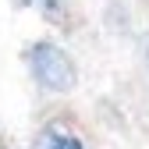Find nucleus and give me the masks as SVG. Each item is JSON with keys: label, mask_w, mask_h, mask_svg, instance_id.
Masks as SVG:
<instances>
[{"label": "nucleus", "mask_w": 149, "mask_h": 149, "mask_svg": "<svg viewBox=\"0 0 149 149\" xmlns=\"http://www.w3.org/2000/svg\"><path fill=\"white\" fill-rule=\"evenodd\" d=\"M25 64L32 82L46 92H71L78 85V64L71 61V53L53 43V39H36L25 46Z\"/></svg>", "instance_id": "nucleus-1"}, {"label": "nucleus", "mask_w": 149, "mask_h": 149, "mask_svg": "<svg viewBox=\"0 0 149 149\" xmlns=\"http://www.w3.org/2000/svg\"><path fill=\"white\" fill-rule=\"evenodd\" d=\"M146 53H149V50H146Z\"/></svg>", "instance_id": "nucleus-4"}, {"label": "nucleus", "mask_w": 149, "mask_h": 149, "mask_svg": "<svg viewBox=\"0 0 149 149\" xmlns=\"http://www.w3.org/2000/svg\"><path fill=\"white\" fill-rule=\"evenodd\" d=\"M39 0H14V7H36Z\"/></svg>", "instance_id": "nucleus-3"}, {"label": "nucleus", "mask_w": 149, "mask_h": 149, "mask_svg": "<svg viewBox=\"0 0 149 149\" xmlns=\"http://www.w3.org/2000/svg\"><path fill=\"white\" fill-rule=\"evenodd\" d=\"M36 149H85V146L64 128H43L36 139Z\"/></svg>", "instance_id": "nucleus-2"}]
</instances>
